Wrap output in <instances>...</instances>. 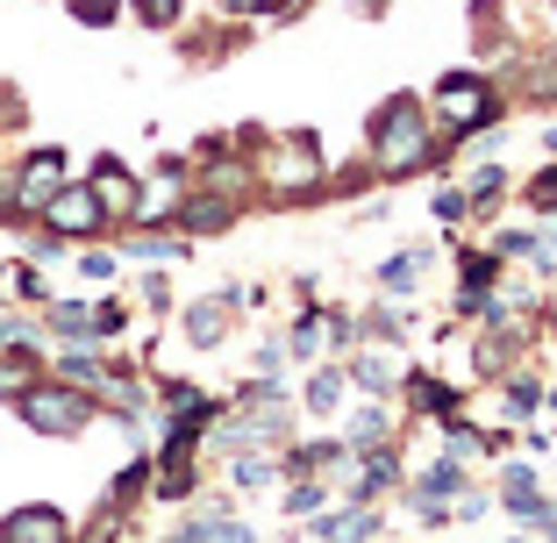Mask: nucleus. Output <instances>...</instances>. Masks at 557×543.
Segmentation results:
<instances>
[{"instance_id": "f257e3e1", "label": "nucleus", "mask_w": 557, "mask_h": 543, "mask_svg": "<svg viewBox=\"0 0 557 543\" xmlns=\"http://www.w3.org/2000/svg\"><path fill=\"white\" fill-rule=\"evenodd\" d=\"M429 122H422V108L414 100H394L386 115H379V165L386 172H414V165H429Z\"/></svg>"}, {"instance_id": "f03ea898", "label": "nucleus", "mask_w": 557, "mask_h": 543, "mask_svg": "<svg viewBox=\"0 0 557 543\" xmlns=\"http://www.w3.org/2000/svg\"><path fill=\"white\" fill-rule=\"evenodd\" d=\"M22 422L44 429V436H72V429L94 422V400L72 394V386H36V394H22Z\"/></svg>"}, {"instance_id": "7ed1b4c3", "label": "nucleus", "mask_w": 557, "mask_h": 543, "mask_svg": "<svg viewBox=\"0 0 557 543\" xmlns=\"http://www.w3.org/2000/svg\"><path fill=\"white\" fill-rule=\"evenodd\" d=\"M436 108H443V122H450V129H479V122L493 115V94L472 79V72H458V79H443Z\"/></svg>"}, {"instance_id": "20e7f679", "label": "nucleus", "mask_w": 557, "mask_h": 543, "mask_svg": "<svg viewBox=\"0 0 557 543\" xmlns=\"http://www.w3.org/2000/svg\"><path fill=\"white\" fill-rule=\"evenodd\" d=\"M100 214H108V208H100L94 186H58V194H50V208H44V222H50L58 236H86Z\"/></svg>"}, {"instance_id": "39448f33", "label": "nucleus", "mask_w": 557, "mask_h": 543, "mask_svg": "<svg viewBox=\"0 0 557 543\" xmlns=\"http://www.w3.org/2000/svg\"><path fill=\"white\" fill-rule=\"evenodd\" d=\"M322 180V158H314L308 136H286V150L272 158V186L278 194H308V186Z\"/></svg>"}, {"instance_id": "423d86ee", "label": "nucleus", "mask_w": 557, "mask_h": 543, "mask_svg": "<svg viewBox=\"0 0 557 543\" xmlns=\"http://www.w3.org/2000/svg\"><path fill=\"white\" fill-rule=\"evenodd\" d=\"M65 515L58 508H15L8 522H0V543H65Z\"/></svg>"}, {"instance_id": "0eeeda50", "label": "nucleus", "mask_w": 557, "mask_h": 543, "mask_svg": "<svg viewBox=\"0 0 557 543\" xmlns=\"http://www.w3.org/2000/svg\"><path fill=\"white\" fill-rule=\"evenodd\" d=\"M50 330H58V336H108V330H122V308H86V300H65V308H50Z\"/></svg>"}, {"instance_id": "6e6552de", "label": "nucleus", "mask_w": 557, "mask_h": 543, "mask_svg": "<svg viewBox=\"0 0 557 543\" xmlns=\"http://www.w3.org/2000/svg\"><path fill=\"white\" fill-rule=\"evenodd\" d=\"M58 186H65V158H58V150H36L29 172H22V208H50Z\"/></svg>"}, {"instance_id": "1a4fd4ad", "label": "nucleus", "mask_w": 557, "mask_h": 543, "mask_svg": "<svg viewBox=\"0 0 557 543\" xmlns=\"http://www.w3.org/2000/svg\"><path fill=\"white\" fill-rule=\"evenodd\" d=\"M94 194H100L108 214H136V186H129V172H122L115 158H100V165H94Z\"/></svg>"}, {"instance_id": "9d476101", "label": "nucleus", "mask_w": 557, "mask_h": 543, "mask_svg": "<svg viewBox=\"0 0 557 543\" xmlns=\"http://www.w3.org/2000/svg\"><path fill=\"white\" fill-rule=\"evenodd\" d=\"M458 494H465V472H458V465H429L422 486H414L422 515H443V501H458Z\"/></svg>"}, {"instance_id": "9b49d317", "label": "nucleus", "mask_w": 557, "mask_h": 543, "mask_svg": "<svg viewBox=\"0 0 557 543\" xmlns=\"http://www.w3.org/2000/svg\"><path fill=\"white\" fill-rule=\"evenodd\" d=\"M314 536L322 543H358V536H372V508H344V515H322V522H314Z\"/></svg>"}, {"instance_id": "f8f14e48", "label": "nucleus", "mask_w": 557, "mask_h": 543, "mask_svg": "<svg viewBox=\"0 0 557 543\" xmlns=\"http://www.w3.org/2000/svg\"><path fill=\"white\" fill-rule=\"evenodd\" d=\"M500 501H508L515 515H529V522H543V515H550V508H543V494H536V472H522V465L508 472V486H500Z\"/></svg>"}, {"instance_id": "ddd939ff", "label": "nucleus", "mask_w": 557, "mask_h": 543, "mask_svg": "<svg viewBox=\"0 0 557 543\" xmlns=\"http://www.w3.org/2000/svg\"><path fill=\"white\" fill-rule=\"evenodd\" d=\"M222 300H230V294H214V300H194V314H186V336H194L200 350H208L214 336H222Z\"/></svg>"}, {"instance_id": "4468645a", "label": "nucleus", "mask_w": 557, "mask_h": 543, "mask_svg": "<svg viewBox=\"0 0 557 543\" xmlns=\"http://www.w3.org/2000/svg\"><path fill=\"white\" fill-rule=\"evenodd\" d=\"M394 458H372V465H364V479H358V501H372V494H386V486H394Z\"/></svg>"}, {"instance_id": "2eb2a0df", "label": "nucleus", "mask_w": 557, "mask_h": 543, "mask_svg": "<svg viewBox=\"0 0 557 543\" xmlns=\"http://www.w3.org/2000/svg\"><path fill=\"white\" fill-rule=\"evenodd\" d=\"M230 222V200H194L186 208V230H222Z\"/></svg>"}, {"instance_id": "dca6fc26", "label": "nucleus", "mask_w": 557, "mask_h": 543, "mask_svg": "<svg viewBox=\"0 0 557 543\" xmlns=\"http://www.w3.org/2000/svg\"><path fill=\"white\" fill-rule=\"evenodd\" d=\"M358 386L364 394H386V386H394V365L386 358H358Z\"/></svg>"}, {"instance_id": "f3484780", "label": "nucleus", "mask_w": 557, "mask_h": 543, "mask_svg": "<svg viewBox=\"0 0 557 543\" xmlns=\"http://www.w3.org/2000/svg\"><path fill=\"white\" fill-rule=\"evenodd\" d=\"M336 394H344V379H336V372H314V386H308V408H314V415H329V408H336Z\"/></svg>"}, {"instance_id": "a211bd4d", "label": "nucleus", "mask_w": 557, "mask_h": 543, "mask_svg": "<svg viewBox=\"0 0 557 543\" xmlns=\"http://www.w3.org/2000/svg\"><path fill=\"white\" fill-rule=\"evenodd\" d=\"M136 258H186L180 236H136Z\"/></svg>"}, {"instance_id": "6ab92c4d", "label": "nucleus", "mask_w": 557, "mask_h": 543, "mask_svg": "<svg viewBox=\"0 0 557 543\" xmlns=\"http://www.w3.org/2000/svg\"><path fill=\"white\" fill-rule=\"evenodd\" d=\"M72 15H79L86 29H100V22H115V0H72Z\"/></svg>"}, {"instance_id": "aec40b11", "label": "nucleus", "mask_w": 557, "mask_h": 543, "mask_svg": "<svg viewBox=\"0 0 557 543\" xmlns=\"http://www.w3.org/2000/svg\"><path fill=\"white\" fill-rule=\"evenodd\" d=\"M136 8H144V22H150V29H164V22H180V8H186V0H136Z\"/></svg>"}, {"instance_id": "412c9836", "label": "nucleus", "mask_w": 557, "mask_h": 543, "mask_svg": "<svg viewBox=\"0 0 557 543\" xmlns=\"http://www.w3.org/2000/svg\"><path fill=\"white\" fill-rule=\"evenodd\" d=\"M379 436H386V415H358V422H350V444H379Z\"/></svg>"}, {"instance_id": "4be33fe9", "label": "nucleus", "mask_w": 557, "mask_h": 543, "mask_svg": "<svg viewBox=\"0 0 557 543\" xmlns=\"http://www.w3.org/2000/svg\"><path fill=\"white\" fill-rule=\"evenodd\" d=\"M414 272H422V258H394L379 280H386V286H414Z\"/></svg>"}, {"instance_id": "5701e85b", "label": "nucleus", "mask_w": 557, "mask_h": 543, "mask_svg": "<svg viewBox=\"0 0 557 543\" xmlns=\"http://www.w3.org/2000/svg\"><path fill=\"white\" fill-rule=\"evenodd\" d=\"M529 208H543V214H550V208H557V172H543V180H536V186H529Z\"/></svg>"}, {"instance_id": "b1692460", "label": "nucleus", "mask_w": 557, "mask_h": 543, "mask_svg": "<svg viewBox=\"0 0 557 543\" xmlns=\"http://www.w3.org/2000/svg\"><path fill=\"white\" fill-rule=\"evenodd\" d=\"M308 508H322V479H300L294 486V515H308Z\"/></svg>"}, {"instance_id": "393cba45", "label": "nucleus", "mask_w": 557, "mask_h": 543, "mask_svg": "<svg viewBox=\"0 0 557 543\" xmlns=\"http://www.w3.org/2000/svg\"><path fill=\"white\" fill-rule=\"evenodd\" d=\"M22 386H29V365H0V400L22 394Z\"/></svg>"}, {"instance_id": "a878e982", "label": "nucleus", "mask_w": 557, "mask_h": 543, "mask_svg": "<svg viewBox=\"0 0 557 543\" xmlns=\"http://www.w3.org/2000/svg\"><path fill=\"white\" fill-rule=\"evenodd\" d=\"M264 479H272V472H264V458H244V465H236V486H264Z\"/></svg>"}, {"instance_id": "bb28decb", "label": "nucleus", "mask_w": 557, "mask_h": 543, "mask_svg": "<svg viewBox=\"0 0 557 543\" xmlns=\"http://www.w3.org/2000/svg\"><path fill=\"white\" fill-rule=\"evenodd\" d=\"M0 344H15V322H0Z\"/></svg>"}, {"instance_id": "cd10ccee", "label": "nucleus", "mask_w": 557, "mask_h": 543, "mask_svg": "<svg viewBox=\"0 0 557 543\" xmlns=\"http://www.w3.org/2000/svg\"><path fill=\"white\" fill-rule=\"evenodd\" d=\"M543 94H557V72H543Z\"/></svg>"}, {"instance_id": "c85d7f7f", "label": "nucleus", "mask_w": 557, "mask_h": 543, "mask_svg": "<svg viewBox=\"0 0 557 543\" xmlns=\"http://www.w3.org/2000/svg\"><path fill=\"white\" fill-rule=\"evenodd\" d=\"M364 8H379V0H364Z\"/></svg>"}]
</instances>
